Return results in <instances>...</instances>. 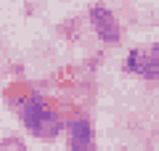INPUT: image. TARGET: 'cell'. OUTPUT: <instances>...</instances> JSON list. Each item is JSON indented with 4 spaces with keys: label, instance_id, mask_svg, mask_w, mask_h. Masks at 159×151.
<instances>
[{
    "label": "cell",
    "instance_id": "1",
    "mask_svg": "<svg viewBox=\"0 0 159 151\" xmlns=\"http://www.w3.org/2000/svg\"><path fill=\"white\" fill-rule=\"evenodd\" d=\"M21 122L32 135H37V138H43V140L58 138V133L64 130L61 117H56V114L45 106V101L40 98V95H32V98L21 106Z\"/></svg>",
    "mask_w": 159,
    "mask_h": 151
},
{
    "label": "cell",
    "instance_id": "2",
    "mask_svg": "<svg viewBox=\"0 0 159 151\" xmlns=\"http://www.w3.org/2000/svg\"><path fill=\"white\" fill-rule=\"evenodd\" d=\"M125 69L135 77L143 80H157L159 82V43L143 45V48H133L127 53Z\"/></svg>",
    "mask_w": 159,
    "mask_h": 151
},
{
    "label": "cell",
    "instance_id": "3",
    "mask_svg": "<svg viewBox=\"0 0 159 151\" xmlns=\"http://www.w3.org/2000/svg\"><path fill=\"white\" fill-rule=\"evenodd\" d=\"M90 24H93V29H96L101 43H119V37H122V27H119L117 16L106 6L90 8Z\"/></svg>",
    "mask_w": 159,
    "mask_h": 151
},
{
    "label": "cell",
    "instance_id": "4",
    "mask_svg": "<svg viewBox=\"0 0 159 151\" xmlns=\"http://www.w3.org/2000/svg\"><path fill=\"white\" fill-rule=\"evenodd\" d=\"M69 151H96L93 125L88 117H74L69 122Z\"/></svg>",
    "mask_w": 159,
    "mask_h": 151
}]
</instances>
